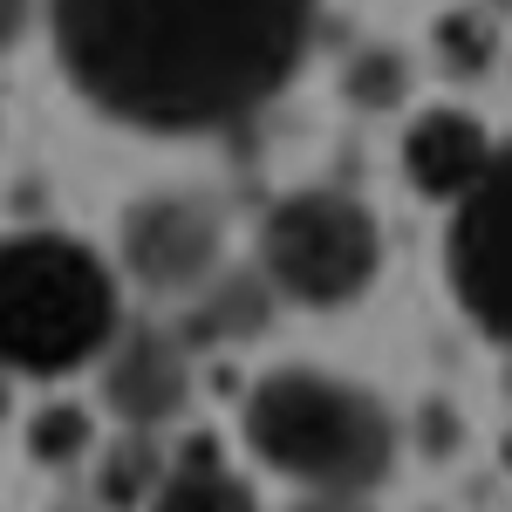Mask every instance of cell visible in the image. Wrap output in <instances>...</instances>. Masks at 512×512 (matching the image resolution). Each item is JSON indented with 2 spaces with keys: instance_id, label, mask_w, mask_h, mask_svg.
<instances>
[{
  "instance_id": "obj_1",
  "label": "cell",
  "mask_w": 512,
  "mask_h": 512,
  "mask_svg": "<svg viewBox=\"0 0 512 512\" xmlns=\"http://www.w3.org/2000/svg\"><path fill=\"white\" fill-rule=\"evenodd\" d=\"M62 69L130 130H226L308 62L321 0H48Z\"/></svg>"
},
{
  "instance_id": "obj_2",
  "label": "cell",
  "mask_w": 512,
  "mask_h": 512,
  "mask_svg": "<svg viewBox=\"0 0 512 512\" xmlns=\"http://www.w3.org/2000/svg\"><path fill=\"white\" fill-rule=\"evenodd\" d=\"M246 444L321 499H362L396 465V424L376 396L328 369H274L246 396Z\"/></svg>"
},
{
  "instance_id": "obj_3",
  "label": "cell",
  "mask_w": 512,
  "mask_h": 512,
  "mask_svg": "<svg viewBox=\"0 0 512 512\" xmlns=\"http://www.w3.org/2000/svg\"><path fill=\"white\" fill-rule=\"evenodd\" d=\"M117 342L110 267L55 233L0 239V369L62 376Z\"/></svg>"
},
{
  "instance_id": "obj_4",
  "label": "cell",
  "mask_w": 512,
  "mask_h": 512,
  "mask_svg": "<svg viewBox=\"0 0 512 512\" xmlns=\"http://www.w3.org/2000/svg\"><path fill=\"white\" fill-rule=\"evenodd\" d=\"M383 239L349 192H294L260 226V267L301 308H349L369 294Z\"/></svg>"
},
{
  "instance_id": "obj_5",
  "label": "cell",
  "mask_w": 512,
  "mask_h": 512,
  "mask_svg": "<svg viewBox=\"0 0 512 512\" xmlns=\"http://www.w3.org/2000/svg\"><path fill=\"white\" fill-rule=\"evenodd\" d=\"M444 267H451V294L465 301V315L485 335L512 342V144L492 151L485 178L458 198Z\"/></svg>"
},
{
  "instance_id": "obj_6",
  "label": "cell",
  "mask_w": 512,
  "mask_h": 512,
  "mask_svg": "<svg viewBox=\"0 0 512 512\" xmlns=\"http://www.w3.org/2000/svg\"><path fill=\"white\" fill-rule=\"evenodd\" d=\"M219 246H226V219L198 192L144 198L123 219V260L151 294H185L192 301L198 287L219 274Z\"/></svg>"
},
{
  "instance_id": "obj_7",
  "label": "cell",
  "mask_w": 512,
  "mask_h": 512,
  "mask_svg": "<svg viewBox=\"0 0 512 512\" xmlns=\"http://www.w3.org/2000/svg\"><path fill=\"white\" fill-rule=\"evenodd\" d=\"M103 396L123 424L151 431V424H171L192 396V362H185V342L164 335V328H130L110 342V369H103Z\"/></svg>"
},
{
  "instance_id": "obj_8",
  "label": "cell",
  "mask_w": 512,
  "mask_h": 512,
  "mask_svg": "<svg viewBox=\"0 0 512 512\" xmlns=\"http://www.w3.org/2000/svg\"><path fill=\"white\" fill-rule=\"evenodd\" d=\"M403 164H410V185L424 198H451V205H458V198L485 178L492 137H485V123L465 117V110H424V117L410 123V137H403Z\"/></svg>"
},
{
  "instance_id": "obj_9",
  "label": "cell",
  "mask_w": 512,
  "mask_h": 512,
  "mask_svg": "<svg viewBox=\"0 0 512 512\" xmlns=\"http://www.w3.org/2000/svg\"><path fill=\"white\" fill-rule=\"evenodd\" d=\"M151 512H260V506L239 485V472L219 458V444L212 437H192L178 451V465H164L158 492H151Z\"/></svg>"
},
{
  "instance_id": "obj_10",
  "label": "cell",
  "mask_w": 512,
  "mask_h": 512,
  "mask_svg": "<svg viewBox=\"0 0 512 512\" xmlns=\"http://www.w3.org/2000/svg\"><path fill=\"white\" fill-rule=\"evenodd\" d=\"M260 328H267V280L253 274H212L192 294V315H185L192 342H246Z\"/></svg>"
},
{
  "instance_id": "obj_11",
  "label": "cell",
  "mask_w": 512,
  "mask_h": 512,
  "mask_svg": "<svg viewBox=\"0 0 512 512\" xmlns=\"http://www.w3.org/2000/svg\"><path fill=\"white\" fill-rule=\"evenodd\" d=\"M158 451L151 444H123L117 458H110V472H103V499L110 506H130V499H151L158 492Z\"/></svg>"
},
{
  "instance_id": "obj_12",
  "label": "cell",
  "mask_w": 512,
  "mask_h": 512,
  "mask_svg": "<svg viewBox=\"0 0 512 512\" xmlns=\"http://www.w3.org/2000/svg\"><path fill=\"white\" fill-rule=\"evenodd\" d=\"M82 444H89V417H82L76 403H55V410L35 417V458L41 465H69Z\"/></svg>"
},
{
  "instance_id": "obj_13",
  "label": "cell",
  "mask_w": 512,
  "mask_h": 512,
  "mask_svg": "<svg viewBox=\"0 0 512 512\" xmlns=\"http://www.w3.org/2000/svg\"><path fill=\"white\" fill-rule=\"evenodd\" d=\"M355 89H362L369 103H383V96L396 89V69H390V55H369V62H362V82H355Z\"/></svg>"
},
{
  "instance_id": "obj_14",
  "label": "cell",
  "mask_w": 512,
  "mask_h": 512,
  "mask_svg": "<svg viewBox=\"0 0 512 512\" xmlns=\"http://www.w3.org/2000/svg\"><path fill=\"white\" fill-rule=\"evenodd\" d=\"M28 28V0H0V48H14Z\"/></svg>"
},
{
  "instance_id": "obj_15",
  "label": "cell",
  "mask_w": 512,
  "mask_h": 512,
  "mask_svg": "<svg viewBox=\"0 0 512 512\" xmlns=\"http://www.w3.org/2000/svg\"><path fill=\"white\" fill-rule=\"evenodd\" d=\"M301 512H369L362 499H315V506H301Z\"/></svg>"
},
{
  "instance_id": "obj_16",
  "label": "cell",
  "mask_w": 512,
  "mask_h": 512,
  "mask_svg": "<svg viewBox=\"0 0 512 512\" xmlns=\"http://www.w3.org/2000/svg\"><path fill=\"white\" fill-rule=\"evenodd\" d=\"M0 417H7V390H0Z\"/></svg>"
}]
</instances>
